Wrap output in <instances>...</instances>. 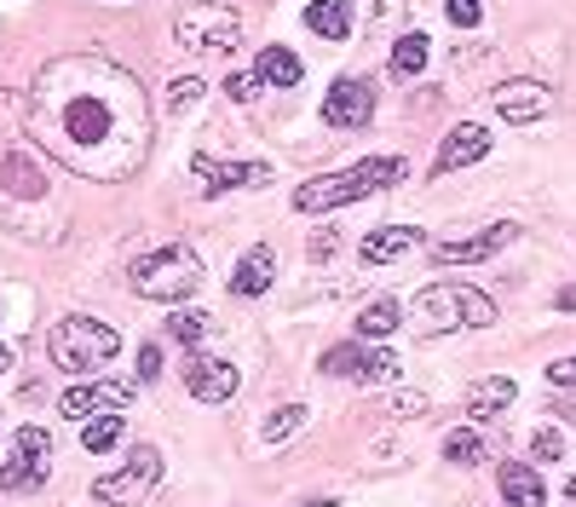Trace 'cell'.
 Segmentation results:
<instances>
[{
  "label": "cell",
  "instance_id": "1",
  "mask_svg": "<svg viewBox=\"0 0 576 507\" xmlns=\"http://www.w3.org/2000/svg\"><path fill=\"white\" fill-rule=\"evenodd\" d=\"M23 127L46 150V162H64L98 185L133 180L150 150V105L139 75L98 53L46 64L23 105Z\"/></svg>",
  "mask_w": 576,
  "mask_h": 507
},
{
  "label": "cell",
  "instance_id": "2",
  "mask_svg": "<svg viewBox=\"0 0 576 507\" xmlns=\"http://www.w3.org/2000/svg\"><path fill=\"white\" fill-rule=\"evenodd\" d=\"M404 173H410V162H404V157H374V162H358V168H346V173H323V180L294 185V214L346 208V202H358V196H374V191L398 185Z\"/></svg>",
  "mask_w": 576,
  "mask_h": 507
},
{
  "label": "cell",
  "instance_id": "3",
  "mask_svg": "<svg viewBox=\"0 0 576 507\" xmlns=\"http://www.w3.org/2000/svg\"><path fill=\"white\" fill-rule=\"evenodd\" d=\"M46 346H53V364L69 369V375H87V369H105L116 352H121V335L110 323L98 317H64L53 323V335H46Z\"/></svg>",
  "mask_w": 576,
  "mask_h": 507
},
{
  "label": "cell",
  "instance_id": "4",
  "mask_svg": "<svg viewBox=\"0 0 576 507\" xmlns=\"http://www.w3.org/2000/svg\"><path fill=\"white\" fill-rule=\"evenodd\" d=\"M196 283H203V260H196V248H185V242L156 248V254H144V260L133 266V289L144 300H162V306H173V300H191Z\"/></svg>",
  "mask_w": 576,
  "mask_h": 507
},
{
  "label": "cell",
  "instance_id": "5",
  "mask_svg": "<svg viewBox=\"0 0 576 507\" xmlns=\"http://www.w3.org/2000/svg\"><path fill=\"white\" fill-rule=\"evenodd\" d=\"M173 41H180L185 53H196V58H231L242 46V18L231 7L196 0V7H185L180 23H173Z\"/></svg>",
  "mask_w": 576,
  "mask_h": 507
},
{
  "label": "cell",
  "instance_id": "6",
  "mask_svg": "<svg viewBox=\"0 0 576 507\" xmlns=\"http://www.w3.org/2000/svg\"><path fill=\"white\" fill-rule=\"evenodd\" d=\"M421 300V317H427V328H490L496 323V300L479 294V289H467V283H433L427 294H415Z\"/></svg>",
  "mask_w": 576,
  "mask_h": 507
},
{
  "label": "cell",
  "instance_id": "7",
  "mask_svg": "<svg viewBox=\"0 0 576 507\" xmlns=\"http://www.w3.org/2000/svg\"><path fill=\"white\" fill-rule=\"evenodd\" d=\"M156 478H162V455L150 450V444H139V450L128 455V467H121V473L93 478V496H98V501H110V507H139V501H150Z\"/></svg>",
  "mask_w": 576,
  "mask_h": 507
},
{
  "label": "cell",
  "instance_id": "8",
  "mask_svg": "<svg viewBox=\"0 0 576 507\" xmlns=\"http://www.w3.org/2000/svg\"><path fill=\"white\" fill-rule=\"evenodd\" d=\"M46 462H53V439L41 427H23L12 439V455L0 462V490H35L46 485Z\"/></svg>",
  "mask_w": 576,
  "mask_h": 507
},
{
  "label": "cell",
  "instance_id": "9",
  "mask_svg": "<svg viewBox=\"0 0 576 507\" xmlns=\"http://www.w3.org/2000/svg\"><path fill=\"white\" fill-rule=\"evenodd\" d=\"M323 121L335 127V133H358V127L374 121V87L363 82V75H340V82L329 87V98H323Z\"/></svg>",
  "mask_w": 576,
  "mask_h": 507
},
{
  "label": "cell",
  "instance_id": "10",
  "mask_svg": "<svg viewBox=\"0 0 576 507\" xmlns=\"http://www.w3.org/2000/svg\"><path fill=\"white\" fill-rule=\"evenodd\" d=\"M496 110L513 127H531L542 116H554V87L536 82V75H508V82L496 87Z\"/></svg>",
  "mask_w": 576,
  "mask_h": 507
},
{
  "label": "cell",
  "instance_id": "11",
  "mask_svg": "<svg viewBox=\"0 0 576 507\" xmlns=\"http://www.w3.org/2000/svg\"><path fill=\"white\" fill-rule=\"evenodd\" d=\"M46 191H53V173H46V162L35 150H0V196L46 202Z\"/></svg>",
  "mask_w": 576,
  "mask_h": 507
},
{
  "label": "cell",
  "instance_id": "12",
  "mask_svg": "<svg viewBox=\"0 0 576 507\" xmlns=\"http://www.w3.org/2000/svg\"><path fill=\"white\" fill-rule=\"evenodd\" d=\"M133 398H139L133 380H81V387H69V392L58 398V410H64L69 421H87V416H98V410H128Z\"/></svg>",
  "mask_w": 576,
  "mask_h": 507
},
{
  "label": "cell",
  "instance_id": "13",
  "mask_svg": "<svg viewBox=\"0 0 576 507\" xmlns=\"http://www.w3.org/2000/svg\"><path fill=\"white\" fill-rule=\"evenodd\" d=\"M196 173V196H225V191H242V185H271V168H254V162H214V157H196L191 162Z\"/></svg>",
  "mask_w": 576,
  "mask_h": 507
},
{
  "label": "cell",
  "instance_id": "14",
  "mask_svg": "<svg viewBox=\"0 0 576 507\" xmlns=\"http://www.w3.org/2000/svg\"><path fill=\"white\" fill-rule=\"evenodd\" d=\"M185 387H191V398H203V403H225V398H237L242 375L225 358H214V352H191V358H185Z\"/></svg>",
  "mask_w": 576,
  "mask_h": 507
},
{
  "label": "cell",
  "instance_id": "15",
  "mask_svg": "<svg viewBox=\"0 0 576 507\" xmlns=\"http://www.w3.org/2000/svg\"><path fill=\"white\" fill-rule=\"evenodd\" d=\"M513 237H519V225H513V219H496V225H485L479 237L438 242V254H433V260H438V266H479V260H490L496 248H508Z\"/></svg>",
  "mask_w": 576,
  "mask_h": 507
},
{
  "label": "cell",
  "instance_id": "16",
  "mask_svg": "<svg viewBox=\"0 0 576 507\" xmlns=\"http://www.w3.org/2000/svg\"><path fill=\"white\" fill-rule=\"evenodd\" d=\"M485 157H490V133H485L479 121H461V127H449V133H444L433 173H456V168H472V162H485Z\"/></svg>",
  "mask_w": 576,
  "mask_h": 507
},
{
  "label": "cell",
  "instance_id": "17",
  "mask_svg": "<svg viewBox=\"0 0 576 507\" xmlns=\"http://www.w3.org/2000/svg\"><path fill=\"white\" fill-rule=\"evenodd\" d=\"M496 490H502L508 507H547V485L531 462H502L496 467Z\"/></svg>",
  "mask_w": 576,
  "mask_h": 507
},
{
  "label": "cell",
  "instance_id": "18",
  "mask_svg": "<svg viewBox=\"0 0 576 507\" xmlns=\"http://www.w3.org/2000/svg\"><path fill=\"white\" fill-rule=\"evenodd\" d=\"M271 283H278V248L260 242V248H248L242 266L231 271V294H237V300H260Z\"/></svg>",
  "mask_w": 576,
  "mask_h": 507
},
{
  "label": "cell",
  "instance_id": "19",
  "mask_svg": "<svg viewBox=\"0 0 576 507\" xmlns=\"http://www.w3.org/2000/svg\"><path fill=\"white\" fill-rule=\"evenodd\" d=\"M421 242V225H381V231H369L363 237V266H392V260H404V254H415Z\"/></svg>",
  "mask_w": 576,
  "mask_h": 507
},
{
  "label": "cell",
  "instance_id": "20",
  "mask_svg": "<svg viewBox=\"0 0 576 507\" xmlns=\"http://www.w3.org/2000/svg\"><path fill=\"white\" fill-rule=\"evenodd\" d=\"M513 398H519L513 375H485V380H472V392H467V416H472V421L508 416V403H513Z\"/></svg>",
  "mask_w": 576,
  "mask_h": 507
},
{
  "label": "cell",
  "instance_id": "21",
  "mask_svg": "<svg viewBox=\"0 0 576 507\" xmlns=\"http://www.w3.org/2000/svg\"><path fill=\"white\" fill-rule=\"evenodd\" d=\"M254 75L265 87H300L306 82V64H300L294 46H265V53L254 58Z\"/></svg>",
  "mask_w": 576,
  "mask_h": 507
},
{
  "label": "cell",
  "instance_id": "22",
  "mask_svg": "<svg viewBox=\"0 0 576 507\" xmlns=\"http://www.w3.org/2000/svg\"><path fill=\"white\" fill-rule=\"evenodd\" d=\"M306 30L323 35V41H346V35H352V0H312Z\"/></svg>",
  "mask_w": 576,
  "mask_h": 507
},
{
  "label": "cell",
  "instance_id": "23",
  "mask_svg": "<svg viewBox=\"0 0 576 507\" xmlns=\"http://www.w3.org/2000/svg\"><path fill=\"white\" fill-rule=\"evenodd\" d=\"M427 58H433V46H427V35H398V46H392V58H387V75H392V82H415V75L421 69H427Z\"/></svg>",
  "mask_w": 576,
  "mask_h": 507
},
{
  "label": "cell",
  "instance_id": "24",
  "mask_svg": "<svg viewBox=\"0 0 576 507\" xmlns=\"http://www.w3.org/2000/svg\"><path fill=\"white\" fill-rule=\"evenodd\" d=\"M398 369H404V358H398L392 346H358V375L352 380H363V387H381V380H398Z\"/></svg>",
  "mask_w": 576,
  "mask_h": 507
},
{
  "label": "cell",
  "instance_id": "25",
  "mask_svg": "<svg viewBox=\"0 0 576 507\" xmlns=\"http://www.w3.org/2000/svg\"><path fill=\"white\" fill-rule=\"evenodd\" d=\"M490 455L485 433L479 427H456V433H444V462H456V467H479Z\"/></svg>",
  "mask_w": 576,
  "mask_h": 507
},
{
  "label": "cell",
  "instance_id": "26",
  "mask_svg": "<svg viewBox=\"0 0 576 507\" xmlns=\"http://www.w3.org/2000/svg\"><path fill=\"white\" fill-rule=\"evenodd\" d=\"M398 323H404V306H398V300H369V306L358 312V335L363 341H387Z\"/></svg>",
  "mask_w": 576,
  "mask_h": 507
},
{
  "label": "cell",
  "instance_id": "27",
  "mask_svg": "<svg viewBox=\"0 0 576 507\" xmlns=\"http://www.w3.org/2000/svg\"><path fill=\"white\" fill-rule=\"evenodd\" d=\"M121 439H128V421H121V416H87V433H81V450L87 455H105Z\"/></svg>",
  "mask_w": 576,
  "mask_h": 507
},
{
  "label": "cell",
  "instance_id": "28",
  "mask_svg": "<svg viewBox=\"0 0 576 507\" xmlns=\"http://www.w3.org/2000/svg\"><path fill=\"white\" fill-rule=\"evenodd\" d=\"M306 421H312V416H306V403H289V410H278V416H271V421L260 427V439H265L271 450H278V444H289Z\"/></svg>",
  "mask_w": 576,
  "mask_h": 507
},
{
  "label": "cell",
  "instance_id": "29",
  "mask_svg": "<svg viewBox=\"0 0 576 507\" xmlns=\"http://www.w3.org/2000/svg\"><path fill=\"white\" fill-rule=\"evenodd\" d=\"M352 12H363L369 30H392V23H404V0H352Z\"/></svg>",
  "mask_w": 576,
  "mask_h": 507
},
{
  "label": "cell",
  "instance_id": "30",
  "mask_svg": "<svg viewBox=\"0 0 576 507\" xmlns=\"http://www.w3.org/2000/svg\"><path fill=\"white\" fill-rule=\"evenodd\" d=\"M265 93V82L254 69H237V75H225V98H231V105H254V98Z\"/></svg>",
  "mask_w": 576,
  "mask_h": 507
},
{
  "label": "cell",
  "instance_id": "31",
  "mask_svg": "<svg viewBox=\"0 0 576 507\" xmlns=\"http://www.w3.org/2000/svg\"><path fill=\"white\" fill-rule=\"evenodd\" d=\"M167 335L180 341V346H196V341L208 335V317H196V312H173V317H167Z\"/></svg>",
  "mask_w": 576,
  "mask_h": 507
},
{
  "label": "cell",
  "instance_id": "32",
  "mask_svg": "<svg viewBox=\"0 0 576 507\" xmlns=\"http://www.w3.org/2000/svg\"><path fill=\"white\" fill-rule=\"evenodd\" d=\"M531 455H536V462H565V433H559V427H536Z\"/></svg>",
  "mask_w": 576,
  "mask_h": 507
},
{
  "label": "cell",
  "instance_id": "33",
  "mask_svg": "<svg viewBox=\"0 0 576 507\" xmlns=\"http://www.w3.org/2000/svg\"><path fill=\"white\" fill-rule=\"evenodd\" d=\"M323 375H358V346H335V352H323Z\"/></svg>",
  "mask_w": 576,
  "mask_h": 507
},
{
  "label": "cell",
  "instance_id": "34",
  "mask_svg": "<svg viewBox=\"0 0 576 507\" xmlns=\"http://www.w3.org/2000/svg\"><path fill=\"white\" fill-rule=\"evenodd\" d=\"M444 12H449V23H456V30H479V18H485L479 0H444Z\"/></svg>",
  "mask_w": 576,
  "mask_h": 507
},
{
  "label": "cell",
  "instance_id": "35",
  "mask_svg": "<svg viewBox=\"0 0 576 507\" xmlns=\"http://www.w3.org/2000/svg\"><path fill=\"white\" fill-rule=\"evenodd\" d=\"M196 98H203V82H196V75H180V82L167 87V105L173 110H185V105H196Z\"/></svg>",
  "mask_w": 576,
  "mask_h": 507
},
{
  "label": "cell",
  "instance_id": "36",
  "mask_svg": "<svg viewBox=\"0 0 576 507\" xmlns=\"http://www.w3.org/2000/svg\"><path fill=\"white\" fill-rule=\"evenodd\" d=\"M381 410H392V416H421V410H427V398H421V392H392V398H381Z\"/></svg>",
  "mask_w": 576,
  "mask_h": 507
},
{
  "label": "cell",
  "instance_id": "37",
  "mask_svg": "<svg viewBox=\"0 0 576 507\" xmlns=\"http://www.w3.org/2000/svg\"><path fill=\"white\" fill-rule=\"evenodd\" d=\"M162 375V352L156 346H139V380H156Z\"/></svg>",
  "mask_w": 576,
  "mask_h": 507
},
{
  "label": "cell",
  "instance_id": "38",
  "mask_svg": "<svg viewBox=\"0 0 576 507\" xmlns=\"http://www.w3.org/2000/svg\"><path fill=\"white\" fill-rule=\"evenodd\" d=\"M547 380H554V387H576V358H559V364H547Z\"/></svg>",
  "mask_w": 576,
  "mask_h": 507
},
{
  "label": "cell",
  "instance_id": "39",
  "mask_svg": "<svg viewBox=\"0 0 576 507\" xmlns=\"http://www.w3.org/2000/svg\"><path fill=\"white\" fill-rule=\"evenodd\" d=\"M329 254H335V231H317L312 237V260H329Z\"/></svg>",
  "mask_w": 576,
  "mask_h": 507
},
{
  "label": "cell",
  "instance_id": "40",
  "mask_svg": "<svg viewBox=\"0 0 576 507\" xmlns=\"http://www.w3.org/2000/svg\"><path fill=\"white\" fill-rule=\"evenodd\" d=\"M554 306H559V312H576V283H570V289H559V300H554Z\"/></svg>",
  "mask_w": 576,
  "mask_h": 507
},
{
  "label": "cell",
  "instance_id": "41",
  "mask_svg": "<svg viewBox=\"0 0 576 507\" xmlns=\"http://www.w3.org/2000/svg\"><path fill=\"white\" fill-rule=\"evenodd\" d=\"M7 369H12V346H7V341H0V375H7Z\"/></svg>",
  "mask_w": 576,
  "mask_h": 507
},
{
  "label": "cell",
  "instance_id": "42",
  "mask_svg": "<svg viewBox=\"0 0 576 507\" xmlns=\"http://www.w3.org/2000/svg\"><path fill=\"white\" fill-rule=\"evenodd\" d=\"M300 507H335V501H329V496H323V501H300Z\"/></svg>",
  "mask_w": 576,
  "mask_h": 507
},
{
  "label": "cell",
  "instance_id": "43",
  "mask_svg": "<svg viewBox=\"0 0 576 507\" xmlns=\"http://www.w3.org/2000/svg\"><path fill=\"white\" fill-rule=\"evenodd\" d=\"M565 490H570V501H576V478H570V485H565Z\"/></svg>",
  "mask_w": 576,
  "mask_h": 507
}]
</instances>
